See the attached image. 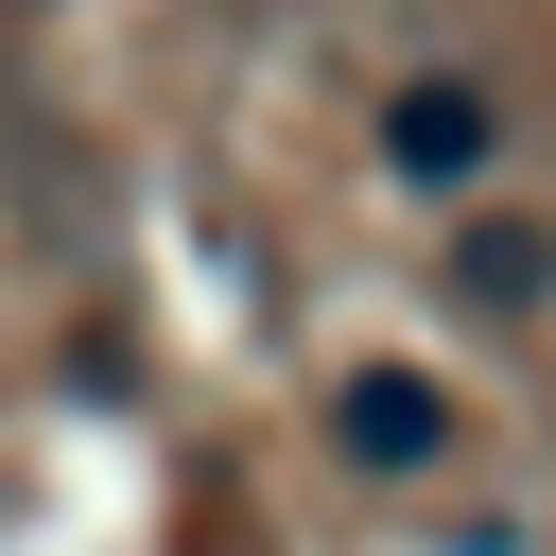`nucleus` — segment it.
Wrapping results in <instances>:
<instances>
[{"label": "nucleus", "mask_w": 556, "mask_h": 556, "mask_svg": "<svg viewBox=\"0 0 556 556\" xmlns=\"http://www.w3.org/2000/svg\"><path fill=\"white\" fill-rule=\"evenodd\" d=\"M330 452H348V469H452V382L348 365V382H330Z\"/></svg>", "instance_id": "nucleus-1"}, {"label": "nucleus", "mask_w": 556, "mask_h": 556, "mask_svg": "<svg viewBox=\"0 0 556 556\" xmlns=\"http://www.w3.org/2000/svg\"><path fill=\"white\" fill-rule=\"evenodd\" d=\"M539 278H556V261H539V226H486V243H469V261H452V295H504V313H521V295H539Z\"/></svg>", "instance_id": "nucleus-3"}, {"label": "nucleus", "mask_w": 556, "mask_h": 556, "mask_svg": "<svg viewBox=\"0 0 556 556\" xmlns=\"http://www.w3.org/2000/svg\"><path fill=\"white\" fill-rule=\"evenodd\" d=\"M382 156H400L417 191H469V174H486V87H452V70L400 87V104H382Z\"/></svg>", "instance_id": "nucleus-2"}]
</instances>
